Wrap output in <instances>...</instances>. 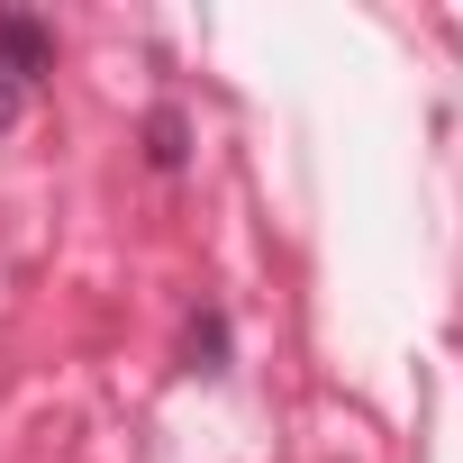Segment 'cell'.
Here are the masks:
<instances>
[{"label":"cell","mask_w":463,"mask_h":463,"mask_svg":"<svg viewBox=\"0 0 463 463\" xmlns=\"http://www.w3.org/2000/svg\"><path fill=\"white\" fill-rule=\"evenodd\" d=\"M0 73L37 91V82L55 73V19H37V10H0Z\"/></svg>","instance_id":"cell-1"},{"label":"cell","mask_w":463,"mask_h":463,"mask_svg":"<svg viewBox=\"0 0 463 463\" xmlns=\"http://www.w3.org/2000/svg\"><path fill=\"white\" fill-rule=\"evenodd\" d=\"M146 164H155V173H182V164H191V118H182V100H155V109H146Z\"/></svg>","instance_id":"cell-2"},{"label":"cell","mask_w":463,"mask_h":463,"mask_svg":"<svg viewBox=\"0 0 463 463\" xmlns=\"http://www.w3.org/2000/svg\"><path fill=\"white\" fill-rule=\"evenodd\" d=\"M182 364H191V373H227V309H200V318L182 327Z\"/></svg>","instance_id":"cell-3"},{"label":"cell","mask_w":463,"mask_h":463,"mask_svg":"<svg viewBox=\"0 0 463 463\" xmlns=\"http://www.w3.org/2000/svg\"><path fill=\"white\" fill-rule=\"evenodd\" d=\"M28 100H37L28 82H10V73H0V128H19V118H28Z\"/></svg>","instance_id":"cell-4"}]
</instances>
